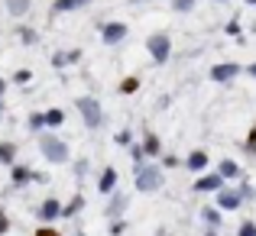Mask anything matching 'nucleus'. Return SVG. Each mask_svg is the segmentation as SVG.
Masks as SVG:
<instances>
[{
    "instance_id": "nucleus-1",
    "label": "nucleus",
    "mask_w": 256,
    "mask_h": 236,
    "mask_svg": "<svg viewBox=\"0 0 256 236\" xmlns=\"http://www.w3.org/2000/svg\"><path fill=\"white\" fill-rule=\"evenodd\" d=\"M36 149H39V156L49 162V165H68V162H72L68 143H65L58 133H52V130H42V133H39Z\"/></svg>"
},
{
    "instance_id": "nucleus-2",
    "label": "nucleus",
    "mask_w": 256,
    "mask_h": 236,
    "mask_svg": "<svg viewBox=\"0 0 256 236\" xmlns=\"http://www.w3.org/2000/svg\"><path fill=\"white\" fill-rule=\"evenodd\" d=\"M162 185H166V172L159 162H143V165L133 168V188L140 194H156L162 191Z\"/></svg>"
},
{
    "instance_id": "nucleus-3",
    "label": "nucleus",
    "mask_w": 256,
    "mask_h": 236,
    "mask_svg": "<svg viewBox=\"0 0 256 236\" xmlns=\"http://www.w3.org/2000/svg\"><path fill=\"white\" fill-rule=\"evenodd\" d=\"M75 110H78V117H82V123L88 126V130H100V126L107 123L104 104H100L94 94H82V97H75Z\"/></svg>"
},
{
    "instance_id": "nucleus-4",
    "label": "nucleus",
    "mask_w": 256,
    "mask_h": 236,
    "mask_svg": "<svg viewBox=\"0 0 256 236\" xmlns=\"http://www.w3.org/2000/svg\"><path fill=\"white\" fill-rule=\"evenodd\" d=\"M65 110L62 107H49V110H36V113H30V130H36V133H42V130H58V126L65 123Z\"/></svg>"
},
{
    "instance_id": "nucleus-5",
    "label": "nucleus",
    "mask_w": 256,
    "mask_h": 236,
    "mask_svg": "<svg viewBox=\"0 0 256 236\" xmlns=\"http://www.w3.org/2000/svg\"><path fill=\"white\" fill-rule=\"evenodd\" d=\"M146 52H150L152 65H166L172 58V36L169 32H152L146 39Z\"/></svg>"
},
{
    "instance_id": "nucleus-6",
    "label": "nucleus",
    "mask_w": 256,
    "mask_h": 236,
    "mask_svg": "<svg viewBox=\"0 0 256 236\" xmlns=\"http://www.w3.org/2000/svg\"><path fill=\"white\" fill-rule=\"evenodd\" d=\"M130 39V26L124 23V19H107V23H100V42L104 45H120Z\"/></svg>"
},
{
    "instance_id": "nucleus-7",
    "label": "nucleus",
    "mask_w": 256,
    "mask_h": 236,
    "mask_svg": "<svg viewBox=\"0 0 256 236\" xmlns=\"http://www.w3.org/2000/svg\"><path fill=\"white\" fill-rule=\"evenodd\" d=\"M224 185H227V181L220 178L218 172H201L198 178H194L192 191H194V194H218V191H220V188H224Z\"/></svg>"
},
{
    "instance_id": "nucleus-8",
    "label": "nucleus",
    "mask_w": 256,
    "mask_h": 236,
    "mask_svg": "<svg viewBox=\"0 0 256 236\" xmlns=\"http://www.w3.org/2000/svg\"><path fill=\"white\" fill-rule=\"evenodd\" d=\"M240 71H244V65H237V62H220V65H211L208 78H211L214 84H230Z\"/></svg>"
},
{
    "instance_id": "nucleus-9",
    "label": "nucleus",
    "mask_w": 256,
    "mask_h": 236,
    "mask_svg": "<svg viewBox=\"0 0 256 236\" xmlns=\"http://www.w3.org/2000/svg\"><path fill=\"white\" fill-rule=\"evenodd\" d=\"M182 165L188 168V172H194V175H201V172H208V168H211V156H208V149H192L188 152L185 159H182Z\"/></svg>"
},
{
    "instance_id": "nucleus-10",
    "label": "nucleus",
    "mask_w": 256,
    "mask_h": 236,
    "mask_svg": "<svg viewBox=\"0 0 256 236\" xmlns=\"http://www.w3.org/2000/svg\"><path fill=\"white\" fill-rule=\"evenodd\" d=\"M140 149H143L146 162H156V159L166 152V149H162V139H159V133H152V130L143 133V139H140Z\"/></svg>"
},
{
    "instance_id": "nucleus-11",
    "label": "nucleus",
    "mask_w": 256,
    "mask_h": 236,
    "mask_svg": "<svg viewBox=\"0 0 256 236\" xmlns=\"http://www.w3.org/2000/svg\"><path fill=\"white\" fill-rule=\"evenodd\" d=\"M214 201H218V211H237L240 204H244V198H240V191L237 188H230V185H224L218 194H214Z\"/></svg>"
},
{
    "instance_id": "nucleus-12",
    "label": "nucleus",
    "mask_w": 256,
    "mask_h": 236,
    "mask_svg": "<svg viewBox=\"0 0 256 236\" xmlns=\"http://www.w3.org/2000/svg\"><path fill=\"white\" fill-rule=\"evenodd\" d=\"M36 217L42 220V224H56V220H62V201L58 198H46L42 204H39V211H36Z\"/></svg>"
},
{
    "instance_id": "nucleus-13",
    "label": "nucleus",
    "mask_w": 256,
    "mask_h": 236,
    "mask_svg": "<svg viewBox=\"0 0 256 236\" xmlns=\"http://www.w3.org/2000/svg\"><path fill=\"white\" fill-rule=\"evenodd\" d=\"M39 178H42V175H36L30 165H20V162H13V165H10V181L16 188H26L30 181H39Z\"/></svg>"
},
{
    "instance_id": "nucleus-14",
    "label": "nucleus",
    "mask_w": 256,
    "mask_h": 236,
    "mask_svg": "<svg viewBox=\"0 0 256 236\" xmlns=\"http://www.w3.org/2000/svg\"><path fill=\"white\" fill-rule=\"evenodd\" d=\"M117 181H120L117 168H114V165H104V168H100V175H98V191H100V194L117 191Z\"/></svg>"
},
{
    "instance_id": "nucleus-15",
    "label": "nucleus",
    "mask_w": 256,
    "mask_h": 236,
    "mask_svg": "<svg viewBox=\"0 0 256 236\" xmlns=\"http://www.w3.org/2000/svg\"><path fill=\"white\" fill-rule=\"evenodd\" d=\"M91 3L94 0H52V13H56V16H65V13H78Z\"/></svg>"
},
{
    "instance_id": "nucleus-16",
    "label": "nucleus",
    "mask_w": 256,
    "mask_h": 236,
    "mask_svg": "<svg viewBox=\"0 0 256 236\" xmlns=\"http://www.w3.org/2000/svg\"><path fill=\"white\" fill-rule=\"evenodd\" d=\"M214 172H218V175H220L224 181H240V178H244V168H240V165H237L234 159H220Z\"/></svg>"
},
{
    "instance_id": "nucleus-17",
    "label": "nucleus",
    "mask_w": 256,
    "mask_h": 236,
    "mask_svg": "<svg viewBox=\"0 0 256 236\" xmlns=\"http://www.w3.org/2000/svg\"><path fill=\"white\" fill-rule=\"evenodd\" d=\"M130 207V198L126 194H117V191H110V204H107V217L110 220H120V214Z\"/></svg>"
},
{
    "instance_id": "nucleus-18",
    "label": "nucleus",
    "mask_w": 256,
    "mask_h": 236,
    "mask_svg": "<svg viewBox=\"0 0 256 236\" xmlns=\"http://www.w3.org/2000/svg\"><path fill=\"white\" fill-rule=\"evenodd\" d=\"M16 156H20V146L10 143V139H0V165L10 168L13 162H16Z\"/></svg>"
},
{
    "instance_id": "nucleus-19",
    "label": "nucleus",
    "mask_w": 256,
    "mask_h": 236,
    "mask_svg": "<svg viewBox=\"0 0 256 236\" xmlns=\"http://www.w3.org/2000/svg\"><path fill=\"white\" fill-rule=\"evenodd\" d=\"M4 6H6V13H10L13 19H23L26 13L32 10V0H4Z\"/></svg>"
},
{
    "instance_id": "nucleus-20",
    "label": "nucleus",
    "mask_w": 256,
    "mask_h": 236,
    "mask_svg": "<svg viewBox=\"0 0 256 236\" xmlns=\"http://www.w3.org/2000/svg\"><path fill=\"white\" fill-rule=\"evenodd\" d=\"M136 91H140V78L136 75H126L117 84V94H124V97H130V94H136Z\"/></svg>"
},
{
    "instance_id": "nucleus-21",
    "label": "nucleus",
    "mask_w": 256,
    "mask_h": 236,
    "mask_svg": "<svg viewBox=\"0 0 256 236\" xmlns=\"http://www.w3.org/2000/svg\"><path fill=\"white\" fill-rule=\"evenodd\" d=\"M16 39H20L23 45H36V42H39V32L32 29V26H20V29H16Z\"/></svg>"
},
{
    "instance_id": "nucleus-22",
    "label": "nucleus",
    "mask_w": 256,
    "mask_h": 236,
    "mask_svg": "<svg viewBox=\"0 0 256 236\" xmlns=\"http://www.w3.org/2000/svg\"><path fill=\"white\" fill-rule=\"evenodd\" d=\"M82 207H84V198H82V194H75V198H72L68 204H62V220H65V217H75V214L82 211Z\"/></svg>"
},
{
    "instance_id": "nucleus-23",
    "label": "nucleus",
    "mask_w": 256,
    "mask_h": 236,
    "mask_svg": "<svg viewBox=\"0 0 256 236\" xmlns=\"http://www.w3.org/2000/svg\"><path fill=\"white\" fill-rule=\"evenodd\" d=\"M114 143H117V146H120V149H130V146H133V143H136V133H133V130H130V126H126V130H120V133H117V136H114Z\"/></svg>"
},
{
    "instance_id": "nucleus-24",
    "label": "nucleus",
    "mask_w": 256,
    "mask_h": 236,
    "mask_svg": "<svg viewBox=\"0 0 256 236\" xmlns=\"http://www.w3.org/2000/svg\"><path fill=\"white\" fill-rule=\"evenodd\" d=\"M201 220L208 224V230H214V227L220 224V211L218 207H204V211H201Z\"/></svg>"
},
{
    "instance_id": "nucleus-25",
    "label": "nucleus",
    "mask_w": 256,
    "mask_h": 236,
    "mask_svg": "<svg viewBox=\"0 0 256 236\" xmlns=\"http://www.w3.org/2000/svg\"><path fill=\"white\" fill-rule=\"evenodd\" d=\"M156 162L162 165V172H169V168H178V165H182V159L175 156V152H162V156H159Z\"/></svg>"
},
{
    "instance_id": "nucleus-26",
    "label": "nucleus",
    "mask_w": 256,
    "mask_h": 236,
    "mask_svg": "<svg viewBox=\"0 0 256 236\" xmlns=\"http://www.w3.org/2000/svg\"><path fill=\"white\" fill-rule=\"evenodd\" d=\"M169 3H172L175 13H192L194 6H198V0H169Z\"/></svg>"
},
{
    "instance_id": "nucleus-27",
    "label": "nucleus",
    "mask_w": 256,
    "mask_h": 236,
    "mask_svg": "<svg viewBox=\"0 0 256 236\" xmlns=\"http://www.w3.org/2000/svg\"><path fill=\"white\" fill-rule=\"evenodd\" d=\"M30 81H32V71L30 68H16V71H13V84L23 87V84H30Z\"/></svg>"
},
{
    "instance_id": "nucleus-28",
    "label": "nucleus",
    "mask_w": 256,
    "mask_h": 236,
    "mask_svg": "<svg viewBox=\"0 0 256 236\" xmlns=\"http://www.w3.org/2000/svg\"><path fill=\"white\" fill-rule=\"evenodd\" d=\"M126 152H130V159H133V168H136V165H143V162H146L143 149H140V143H133V146H130V149H126Z\"/></svg>"
},
{
    "instance_id": "nucleus-29",
    "label": "nucleus",
    "mask_w": 256,
    "mask_h": 236,
    "mask_svg": "<svg viewBox=\"0 0 256 236\" xmlns=\"http://www.w3.org/2000/svg\"><path fill=\"white\" fill-rule=\"evenodd\" d=\"M237 236H256V220H244L240 230H237Z\"/></svg>"
},
{
    "instance_id": "nucleus-30",
    "label": "nucleus",
    "mask_w": 256,
    "mask_h": 236,
    "mask_svg": "<svg viewBox=\"0 0 256 236\" xmlns=\"http://www.w3.org/2000/svg\"><path fill=\"white\" fill-rule=\"evenodd\" d=\"M244 152H250V156H256V126L250 130V136H246V143H244Z\"/></svg>"
},
{
    "instance_id": "nucleus-31",
    "label": "nucleus",
    "mask_w": 256,
    "mask_h": 236,
    "mask_svg": "<svg viewBox=\"0 0 256 236\" xmlns=\"http://www.w3.org/2000/svg\"><path fill=\"white\" fill-rule=\"evenodd\" d=\"M65 65H68V55H65V52H56V55H52V68H65Z\"/></svg>"
},
{
    "instance_id": "nucleus-32",
    "label": "nucleus",
    "mask_w": 256,
    "mask_h": 236,
    "mask_svg": "<svg viewBox=\"0 0 256 236\" xmlns=\"http://www.w3.org/2000/svg\"><path fill=\"white\" fill-rule=\"evenodd\" d=\"M72 165H75V175H78V178H82V175L88 172V159H84V156H78L75 162H72Z\"/></svg>"
},
{
    "instance_id": "nucleus-33",
    "label": "nucleus",
    "mask_w": 256,
    "mask_h": 236,
    "mask_svg": "<svg viewBox=\"0 0 256 236\" xmlns=\"http://www.w3.org/2000/svg\"><path fill=\"white\" fill-rule=\"evenodd\" d=\"M36 236H62V233H58V230H56L52 224H42V227L36 230Z\"/></svg>"
},
{
    "instance_id": "nucleus-34",
    "label": "nucleus",
    "mask_w": 256,
    "mask_h": 236,
    "mask_svg": "<svg viewBox=\"0 0 256 236\" xmlns=\"http://www.w3.org/2000/svg\"><path fill=\"white\" fill-rule=\"evenodd\" d=\"M65 55H68V65H78V62H82V49H68Z\"/></svg>"
},
{
    "instance_id": "nucleus-35",
    "label": "nucleus",
    "mask_w": 256,
    "mask_h": 236,
    "mask_svg": "<svg viewBox=\"0 0 256 236\" xmlns=\"http://www.w3.org/2000/svg\"><path fill=\"white\" fill-rule=\"evenodd\" d=\"M124 230H126V220H114L110 233H114V236H120V233H124Z\"/></svg>"
},
{
    "instance_id": "nucleus-36",
    "label": "nucleus",
    "mask_w": 256,
    "mask_h": 236,
    "mask_svg": "<svg viewBox=\"0 0 256 236\" xmlns=\"http://www.w3.org/2000/svg\"><path fill=\"white\" fill-rule=\"evenodd\" d=\"M6 230H10V217H6V214L0 211V236H4Z\"/></svg>"
},
{
    "instance_id": "nucleus-37",
    "label": "nucleus",
    "mask_w": 256,
    "mask_h": 236,
    "mask_svg": "<svg viewBox=\"0 0 256 236\" xmlns=\"http://www.w3.org/2000/svg\"><path fill=\"white\" fill-rule=\"evenodd\" d=\"M246 75H250V78L256 81V62H253V65H246Z\"/></svg>"
},
{
    "instance_id": "nucleus-38",
    "label": "nucleus",
    "mask_w": 256,
    "mask_h": 236,
    "mask_svg": "<svg viewBox=\"0 0 256 236\" xmlns=\"http://www.w3.org/2000/svg\"><path fill=\"white\" fill-rule=\"evenodd\" d=\"M130 6H143V3H150V0H126Z\"/></svg>"
},
{
    "instance_id": "nucleus-39",
    "label": "nucleus",
    "mask_w": 256,
    "mask_h": 236,
    "mask_svg": "<svg viewBox=\"0 0 256 236\" xmlns=\"http://www.w3.org/2000/svg\"><path fill=\"white\" fill-rule=\"evenodd\" d=\"M6 94V78H0V97Z\"/></svg>"
},
{
    "instance_id": "nucleus-40",
    "label": "nucleus",
    "mask_w": 256,
    "mask_h": 236,
    "mask_svg": "<svg viewBox=\"0 0 256 236\" xmlns=\"http://www.w3.org/2000/svg\"><path fill=\"white\" fill-rule=\"evenodd\" d=\"M204 236H218V233H214V230H204Z\"/></svg>"
},
{
    "instance_id": "nucleus-41",
    "label": "nucleus",
    "mask_w": 256,
    "mask_h": 236,
    "mask_svg": "<svg viewBox=\"0 0 256 236\" xmlns=\"http://www.w3.org/2000/svg\"><path fill=\"white\" fill-rule=\"evenodd\" d=\"M246 3H250V6H256V0H246Z\"/></svg>"
},
{
    "instance_id": "nucleus-42",
    "label": "nucleus",
    "mask_w": 256,
    "mask_h": 236,
    "mask_svg": "<svg viewBox=\"0 0 256 236\" xmlns=\"http://www.w3.org/2000/svg\"><path fill=\"white\" fill-rule=\"evenodd\" d=\"M214 3H224V0H214Z\"/></svg>"
}]
</instances>
